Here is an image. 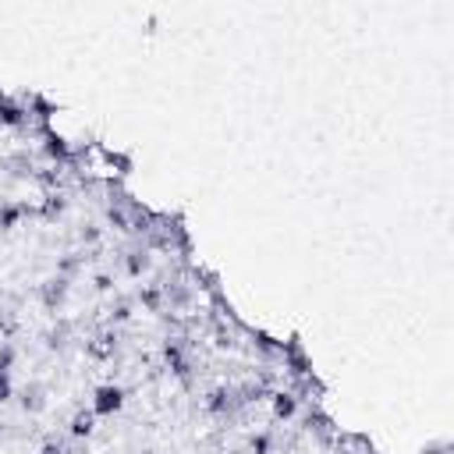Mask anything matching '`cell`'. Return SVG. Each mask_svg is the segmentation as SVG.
Wrapping results in <instances>:
<instances>
[{
    "label": "cell",
    "mask_w": 454,
    "mask_h": 454,
    "mask_svg": "<svg viewBox=\"0 0 454 454\" xmlns=\"http://www.w3.org/2000/svg\"><path fill=\"white\" fill-rule=\"evenodd\" d=\"M0 121L4 125H22V111L11 107V103H0Z\"/></svg>",
    "instance_id": "obj_4"
},
{
    "label": "cell",
    "mask_w": 454,
    "mask_h": 454,
    "mask_svg": "<svg viewBox=\"0 0 454 454\" xmlns=\"http://www.w3.org/2000/svg\"><path fill=\"white\" fill-rule=\"evenodd\" d=\"M252 450H256V454H266V450H270V436H256V440H252Z\"/></svg>",
    "instance_id": "obj_7"
},
{
    "label": "cell",
    "mask_w": 454,
    "mask_h": 454,
    "mask_svg": "<svg viewBox=\"0 0 454 454\" xmlns=\"http://www.w3.org/2000/svg\"><path fill=\"white\" fill-rule=\"evenodd\" d=\"M11 362H15V348H0V373H11Z\"/></svg>",
    "instance_id": "obj_6"
},
{
    "label": "cell",
    "mask_w": 454,
    "mask_h": 454,
    "mask_svg": "<svg viewBox=\"0 0 454 454\" xmlns=\"http://www.w3.org/2000/svg\"><path fill=\"white\" fill-rule=\"evenodd\" d=\"M121 408H125V387L103 384V387L93 391V408H89V412H93L96 419H114Z\"/></svg>",
    "instance_id": "obj_1"
},
{
    "label": "cell",
    "mask_w": 454,
    "mask_h": 454,
    "mask_svg": "<svg viewBox=\"0 0 454 454\" xmlns=\"http://www.w3.org/2000/svg\"><path fill=\"white\" fill-rule=\"evenodd\" d=\"M15 394V384H11V373H0V405Z\"/></svg>",
    "instance_id": "obj_5"
},
{
    "label": "cell",
    "mask_w": 454,
    "mask_h": 454,
    "mask_svg": "<svg viewBox=\"0 0 454 454\" xmlns=\"http://www.w3.org/2000/svg\"><path fill=\"white\" fill-rule=\"evenodd\" d=\"M93 422H96L93 412H78L71 419V436H89V433H93Z\"/></svg>",
    "instance_id": "obj_3"
},
{
    "label": "cell",
    "mask_w": 454,
    "mask_h": 454,
    "mask_svg": "<svg viewBox=\"0 0 454 454\" xmlns=\"http://www.w3.org/2000/svg\"><path fill=\"white\" fill-rule=\"evenodd\" d=\"M295 412H298V405L291 394H274V419H291Z\"/></svg>",
    "instance_id": "obj_2"
}]
</instances>
